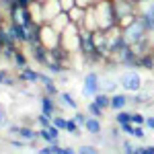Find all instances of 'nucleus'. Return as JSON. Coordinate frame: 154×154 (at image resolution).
<instances>
[{"mask_svg":"<svg viewBox=\"0 0 154 154\" xmlns=\"http://www.w3.org/2000/svg\"><path fill=\"white\" fill-rule=\"evenodd\" d=\"M95 12H97V21H99V29L107 31L109 27L117 25V17H115L111 0H99L95 4Z\"/></svg>","mask_w":154,"mask_h":154,"instance_id":"f257e3e1","label":"nucleus"},{"mask_svg":"<svg viewBox=\"0 0 154 154\" xmlns=\"http://www.w3.org/2000/svg\"><path fill=\"white\" fill-rule=\"evenodd\" d=\"M146 35H148V31H146V27H144V23H142L140 17H138L131 25H128V27L123 29V41L130 43V45L138 43V41H144V39H148Z\"/></svg>","mask_w":154,"mask_h":154,"instance_id":"f03ea898","label":"nucleus"},{"mask_svg":"<svg viewBox=\"0 0 154 154\" xmlns=\"http://www.w3.org/2000/svg\"><path fill=\"white\" fill-rule=\"evenodd\" d=\"M123 43H125V41H123V29H121L119 25H113V27H109L105 31V51H107V56L115 54Z\"/></svg>","mask_w":154,"mask_h":154,"instance_id":"7ed1b4c3","label":"nucleus"},{"mask_svg":"<svg viewBox=\"0 0 154 154\" xmlns=\"http://www.w3.org/2000/svg\"><path fill=\"white\" fill-rule=\"evenodd\" d=\"M60 12H62V4H60V0H45V2H41V21H54L56 17H58Z\"/></svg>","mask_w":154,"mask_h":154,"instance_id":"20e7f679","label":"nucleus"},{"mask_svg":"<svg viewBox=\"0 0 154 154\" xmlns=\"http://www.w3.org/2000/svg\"><path fill=\"white\" fill-rule=\"evenodd\" d=\"M121 84H123V88H125V91L138 93V91L142 88V78H140V74H138V72H128V74H123Z\"/></svg>","mask_w":154,"mask_h":154,"instance_id":"39448f33","label":"nucleus"},{"mask_svg":"<svg viewBox=\"0 0 154 154\" xmlns=\"http://www.w3.org/2000/svg\"><path fill=\"white\" fill-rule=\"evenodd\" d=\"M80 27H82V29H86V31H97V29H99V21H97L95 6H88V8H86V12H84V19H82V23H80Z\"/></svg>","mask_w":154,"mask_h":154,"instance_id":"423d86ee","label":"nucleus"},{"mask_svg":"<svg viewBox=\"0 0 154 154\" xmlns=\"http://www.w3.org/2000/svg\"><path fill=\"white\" fill-rule=\"evenodd\" d=\"M97 93H99V76H97L95 72H91V74H86V78H84V95L95 97Z\"/></svg>","mask_w":154,"mask_h":154,"instance_id":"0eeeda50","label":"nucleus"},{"mask_svg":"<svg viewBox=\"0 0 154 154\" xmlns=\"http://www.w3.org/2000/svg\"><path fill=\"white\" fill-rule=\"evenodd\" d=\"M70 23H72V21H70V17H68V12H66V11H62L54 21H49V25L54 27V31H58L60 35H62V31H64Z\"/></svg>","mask_w":154,"mask_h":154,"instance_id":"6e6552de","label":"nucleus"},{"mask_svg":"<svg viewBox=\"0 0 154 154\" xmlns=\"http://www.w3.org/2000/svg\"><path fill=\"white\" fill-rule=\"evenodd\" d=\"M8 33L14 37V41H25V39H27V31H25L23 23H19V21H11Z\"/></svg>","mask_w":154,"mask_h":154,"instance_id":"1a4fd4ad","label":"nucleus"},{"mask_svg":"<svg viewBox=\"0 0 154 154\" xmlns=\"http://www.w3.org/2000/svg\"><path fill=\"white\" fill-rule=\"evenodd\" d=\"M140 19H142L144 27H146V31L150 33V31H154V4H150L146 11L142 12V14H138Z\"/></svg>","mask_w":154,"mask_h":154,"instance_id":"9d476101","label":"nucleus"},{"mask_svg":"<svg viewBox=\"0 0 154 154\" xmlns=\"http://www.w3.org/2000/svg\"><path fill=\"white\" fill-rule=\"evenodd\" d=\"M39 136H41V138H43L45 142L56 144V142H58V136H60V130L56 128V125H54V123H51L49 128H43V130L39 131Z\"/></svg>","mask_w":154,"mask_h":154,"instance_id":"9b49d317","label":"nucleus"},{"mask_svg":"<svg viewBox=\"0 0 154 154\" xmlns=\"http://www.w3.org/2000/svg\"><path fill=\"white\" fill-rule=\"evenodd\" d=\"M84 12H86V8H82V6H72L70 11H68V17H70V21L72 23H76V25H80L82 23V19H84Z\"/></svg>","mask_w":154,"mask_h":154,"instance_id":"f8f14e48","label":"nucleus"},{"mask_svg":"<svg viewBox=\"0 0 154 154\" xmlns=\"http://www.w3.org/2000/svg\"><path fill=\"white\" fill-rule=\"evenodd\" d=\"M84 128H86V131L88 134H99L101 131V121H99V117H86V123H84Z\"/></svg>","mask_w":154,"mask_h":154,"instance_id":"ddd939ff","label":"nucleus"},{"mask_svg":"<svg viewBox=\"0 0 154 154\" xmlns=\"http://www.w3.org/2000/svg\"><path fill=\"white\" fill-rule=\"evenodd\" d=\"M125 105H128V97H125V95H113V97H111V109L121 111Z\"/></svg>","mask_w":154,"mask_h":154,"instance_id":"4468645a","label":"nucleus"},{"mask_svg":"<svg viewBox=\"0 0 154 154\" xmlns=\"http://www.w3.org/2000/svg\"><path fill=\"white\" fill-rule=\"evenodd\" d=\"M93 101H95L99 107H103V109L111 107V97H109V95H103V93H97V95L93 97Z\"/></svg>","mask_w":154,"mask_h":154,"instance_id":"2eb2a0df","label":"nucleus"},{"mask_svg":"<svg viewBox=\"0 0 154 154\" xmlns=\"http://www.w3.org/2000/svg\"><path fill=\"white\" fill-rule=\"evenodd\" d=\"M41 111H43V113H48V115H54L56 105H54L51 97H43V101H41Z\"/></svg>","mask_w":154,"mask_h":154,"instance_id":"dca6fc26","label":"nucleus"},{"mask_svg":"<svg viewBox=\"0 0 154 154\" xmlns=\"http://www.w3.org/2000/svg\"><path fill=\"white\" fill-rule=\"evenodd\" d=\"M21 78L23 80H29V82H35V80H39V74L35 70H31V68H23L21 70Z\"/></svg>","mask_w":154,"mask_h":154,"instance_id":"f3484780","label":"nucleus"},{"mask_svg":"<svg viewBox=\"0 0 154 154\" xmlns=\"http://www.w3.org/2000/svg\"><path fill=\"white\" fill-rule=\"evenodd\" d=\"M136 19H138V12H131V14H125V17L117 19V25L121 27V29H125V27H128V25H131Z\"/></svg>","mask_w":154,"mask_h":154,"instance_id":"a211bd4d","label":"nucleus"},{"mask_svg":"<svg viewBox=\"0 0 154 154\" xmlns=\"http://www.w3.org/2000/svg\"><path fill=\"white\" fill-rule=\"evenodd\" d=\"M103 111H105V109H103V107H99L95 101H93V103H88V113H91V115H95V117H103Z\"/></svg>","mask_w":154,"mask_h":154,"instance_id":"6ab92c4d","label":"nucleus"},{"mask_svg":"<svg viewBox=\"0 0 154 154\" xmlns=\"http://www.w3.org/2000/svg\"><path fill=\"white\" fill-rule=\"evenodd\" d=\"M115 119H117L119 125H123V123H130V121H131V113H125V111L121 109V111L117 113V117H115Z\"/></svg>","mask_w":154,"mask_h":154,"instance_id":"aec40b11","label":"nucleus"},{"mask_svg":"<svg viewBox=\"0 0 154 154\" xmlns=\"http://www.w3.org/2000/svg\"><path fill=\"white\" fill-rule=\"evenodd\" d=\"M14 62H17V66H19V68H25V64H27V58H25L23 51L14 49Z\"/></svg>","mask_w":154,"mask_h":154,"instance_id":"412c9836","label":"nucleus"},{"mask_svg":"<svg viewBox=\"0 0 154 154\" xmlns=\"http://www.w3.org/2000/svg\"><path fill=\"white\" fill-rule=\"evenodd\" d=\"M62 101H64L66 105L70 107V109H78V103H76V101H74V99H72L68 93H62Z\"/></svg>","mask_w":154,"mask_h":154,"instance_id":"4be33fe9","label":"nucleus"},{"mask_svg":"<svg viewBox=\"0 0 154 154\" xmlns=\"http://www.w3.org/2000/svg\"><path fill=\"white\" fill-rule=\"evenodd\" d=\"M66 130L70 131V134H76V136H80V130H78V123H76V119H68V125H66Z\"/></svg>","mask_w":154,"mask_h":154,"instance_id":"5701e85b","label":"nucleus"},{"mask_svg":"<svg viewBox=\"0 0 154 154\" xmlns=\"http://www.w3.org/2000/svg\"><path fill=\"white\" fill-rule=\"evenodd\" d=\"M19 134L23 136L25 140H33V138L37 136V134H35L33 130H31V128H21V130H19Z\"/></svg>","mask_w":154,"mask_h":154,"instance_id":"b1692460","label":"nucleus"},{"mask_svg":"<svg viewBox=\"0 0 154 154\" xmlns=\"http://www.w3.org/2000/svg\"><path fill=\"white\" fill-rule=\"evenodd\" d=\"M131 123L134 125H144L146 123V117H144L142 113H131Z\"/></svg>","mask_w":154,"mask_h":154,"instance_id":"393cba45","label":"nucleus"},{"mask_svg":"<svg viewBox=\"0 0 154 154\" xmlns=\"http://www.w3.org/2000/svg\"><path fill=\"white\" fill-rule=\"evenodd\" d=\"M37 121H39L43 128H49V125H51V115H48V113H41V115L37 117Z\"/></svg>","mask_w":154,"mask_h":154,"instance_id":"a878e982","label":"nucleus"},{"mask_svg":"<svg viewBox=\"0 0 154 154\" xmlns=\"http://www.w3.org/2000/svg\"><path fill=\"white\" fill-rule=\"evenodd\" d=\"M41 152H43V154H62V148L56 146V144H51V146H45Z\"/></svg>","mask_w":154,"mask_h":154,"instance_id":"bb28decb","label":"nucleus"},{"mask_svg":"<svg viewBox=\"0 0 154 154\" xmlns=\"http://www.w3.org/2000/svg\"><path fill=\"white\" fill-rule=\"evenodd\" d=\"M131 136H134V138H138V140L146 138V134H144V128H142V125H134V130H131Z\"/></svg>","mask_w":154,"mask_h":154,"instance_id":"cd10ccee","label":"nucleus"},{"mask_svg":"<svg viewBox=\"0 0 154 154\" xmlns=\"http://www.w3.org/2000/svg\"><path fill=\"white\" fill-rule=\"evenodd\" d=\"M58 130H66V125H68V119H64V117H56L54 121H51Z\"/></svg>","mask_w":154,"mask_h":154,"instance_id":"c85d7f7f","label":"nucleus"},{"mask_svg":"<svg viewBox=\"0 0 154 154\" xmlns=\"http://www.w3.org/2000/svg\"><path fill=\"white\" fill-rule=\"evenodd\" d=\"M60 4H62V11H70L72 6H76V0H60Z\"/></svg>","mask_w":154,"mask_h":154,"instance_id":"c756f323","label":"nucleus"},{"mask_svg":"<svg viewBox=\"0 0 154 154\" xmlns=\"http://www.w3.org/2000/svg\"><path fill=\"white\" fill-rule=\"evenodd\" d=\"M76 4L82 6V8H88V6H95L97 0H76Z\"/></svg>","mask_w":154,"mask_h":154,"instance_id":"7c9ffc66","label":"nucleus"},{"mask_svg":"<svg viewBox=\"0 0 154 154\" xmlns=\"http://www.w3.org/2000/svg\"><path fill=\"white\" fill-rule=\"evenodd\" d=\"M74 119H76V123H78V125H84V123H86V115H84V113H80V111L74 115Z\"/></svg>","mask_w":154,"mask_h":154,"instance_id":"2f4dec72","label":"nucleus"},{"mask_svg":"<svg viewBox=\"0 0 154 154\" xmlns=\"http://www.w3.org/2000/svg\"><path fill=\"white\" fill-rule=\"evenodd\" d=\"M43 86H45L48 95H56V93H58V88H56V84H54V82H48V84H43Z\"/></svg>","mask_w":154,"mask_h":154,"instance_id":"473e14b6","label":"nucleus"},{"mask_svg":"<svg viewBox=\"0 0 154 154\" xmlns=\"http://www.w3.org/2000/svg\"><path fill=\"white\" fill-rule=\"evenodd\" d=\"M17 4H19L21 8H29V6L33 4V0H17Z\"/></svg>","mask_w":154,"mask_h":154,"instance_id":"72a5a7b5","label":"nucleus"},{"mask_svg":"<svg viewBox=\"0 0 154 154\" xmlns=\"http://www.w3.org/2000/svg\"><path fill=\"white\" fill-rule=\"evenodd\" d=\"M78 152H82V154H93V152H95V148H93V146H82V148H78Z\"/></svg>","mask_w":154,"mask_h":154,"instance_id":"f704fd0d","label":"nucleus"},{"mask_svg":"<svg viewBox=\"0 0 154 154\" xmlns=\"http://www.w3.org/2000/svg\"><path fill=\"white\" fill-rule=\"evenodd\" d=\"M123 148H125V152H131V154L136 152V148H134V146H131L130 142H123Z\"/></svg>","mask_w":154,"mask_h":154,"instance_id":"c9c22d12","label":"nucleus"},{"mask_svg":"<svg viewBox=\"0 0 154 154\" xmlns=\"http://www.w3.org/2000/svg\"><path fill=\"white\" fill-rule=\"evenodd\" d=\"M146 125H148L150 130H154V117H146Z\"/></svg>","mask_w":154,"mask_h":154,"instance_id":"e433bc0d","label":"nucleus"},{"mask_svg":"<svg viewBox=\"0 0 154 154\" xmlns=\"http://www.w3.org/2000/svg\"><path fill=\"white\" fill-rule=\"evenodd\" d=\"M0 125H6V117H4V113L0 111Z\"/></svg>","mask_w":154,"mask_h":154,"instance_id":"4c0bfd02","label":"nucleus"},{"mask_svg":"<svg viewBox=\"0 0 154 154\" xmlns=\"http://www.w3.org/2000/svg\"><path fill=\"white\" fill-rule=\"evenodd\" d=\"M62 154H74L72 148H62Z\"/></svg>","mask_w":154,"mask_h":154,"instance_id":"58836bf2","label":"nucleus"},{"mask_svg":"<svg viewBox=\"0 0 154 154\" xmlns=\"http://www.w3.org/2000/svg\"><path fill=\"white\" fill-rule=\"evenodd\" d=\"M0 82H4V72H0Z\"/></svg>","mask_w":154,"mask_h":154,"instance_id":"ea45409f","label":"nucleus"},{"mask_svg":"<svg viewBox=\"0 0 154 154\" xmlns=\"http://www.w3.org/2000/svg\"><path fill=\"white\" fill-rule=\"evenodd\" d=\"M134 2H138V4H142V2H148V0H134Z\"/></svg>","mask_w":154,"mask_h":154,"instance_id":"a19ab883","label":"nucleus"},{"mask_svg":"<svg viewBox=\"0 0 154 154\" xmlns=\"http://www.w3.org/2000/svg\"><path fill=\"white\" fill-rule=\"evenodd\" d=\"M35 2H45V0H35Z\"/></svg>","mask_w":154,"mask_h":154,"instance_id":"79ce46f5","label":"nucleus"}]
</instances>
